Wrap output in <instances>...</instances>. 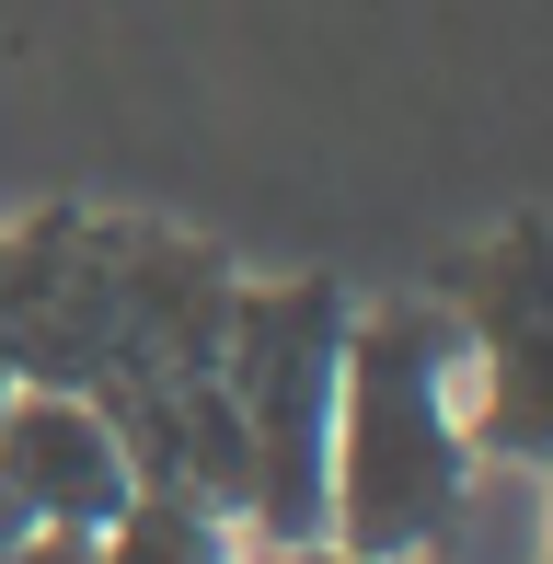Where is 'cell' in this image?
Segmentation results:
<instances>
[{
	"label": "cell",
	"mask_w": 553,
	"mask_h": 564,
	"mask_svg": "<svg viewBox=\"0 0 553 564\" xmlns=\"http://www.w3.org/2000/svg\"><path fill=\"white\" fill-rule=\"evenodd\" d=\"M219 312H231V276L162 230L46 219L0 242V380L105 403L139 460V496L242 507Z\"/></svg>",
	"instance_id": "cell-1"
},
{
	"label": "cell",
	"mask_w": 553,
	"mask_h": 564,
	"mask_svg": "<svg viewBox=\"0 0 553 564\" xmlns=\"http://www.w3.org/2000/svg\"><path fill=\"white\" fill-rule=\"evenodd\" d=\"M462 335L449 312H346L335 449H323V542L404 564L462 507Z\"/></svg>",
	"instance_id": "cell-2"
},
{
	"label": "cell",
	"mask_w": 553,
	"mask_h": 564,
	"mask_svg": "<svg viewBox=\"0 0 553 564\" xmlns=\"http://www.w3.org/2000/svg\"><path fill=\"white\" fill-rule=\"evenodd\" d=\"M335 357H346V300L323 289H231L219 312V392L242 438V519L265 542L323 530V449H335Z\"/></svg>",
	"instance_id": "cell-3"
},
{
	"label": "cell",
	"mask_w": 553,
	"mask_h": 564,
	"mask_svg": "<svg viewBox=\"0 0 553 564\" xmlns=\"http://www.w3.org/2000/svg\"><path fill=\"white\" fill-rule=\"evenodd\" d=\"M462 438L553 473V230L508 219L462 276Z\"/></svg>",
	"instance_id": "cell-4"
},
{
	"label": "cell",
	"mask_w": 553,
	"mask_h": 564,
	"mask_svg": "<svg viewBox=\"0 0 553 564\" xmlns=\"http://www.w3.org/2000/svg\"><path fill=\"white\" fill-rule=\"evenodd\" d=\"M0 496L23 507V530H82V542H105V530L139 507V460H128L105 403L23 392L12 380V415H0Z\"/></svg>",
	"instance_id": "cell-5"
},
{
	"label": "cell",
	"mask_w": 553,
	"mask_h": 564,
	"mask_svg": "<svg viewBox=\"0 0 553 564\" xmlns=\"http://www.w3.org/2000/svg\"><path fill=\"white\" fill-rule=\"evenodd\" d=\"M93 553H105V564H219V519L185 507V496H139Z\"/></svg>",
	"instance_id": "cell-6"
},
{
	"label": "cell",
	"mask_w": 553,
	"mask_h": 564,
	"mask_svg": "<svg viewBox=\"0 0 553 564\" xmlns=\"http://www.w3.org/2000/svg\"><path fill=\"white\" fill-rule=\"evenodd\" d=\"M0 564H105V553H93L82 530H23V542L0 553Z\"/></svg>",
	"instance_id": "cell-7"
},
{
	"label": "cell",
	"mask_w": 553,
	"mask_h": 564,
	"mask_svg": "<svg viewBox=\"0 0 553 564\" xmlns=\"http://www.w3.org/2000/svg\"><path fill=\"white\" fill-rule=\"evenodd\" d=\"M254 564H369V553H346V542H323V530H312V542H265Z\"/></svg>",
	"instance_id": "cell-8"
},
{
	"label": "cell",
	"mask_w": 553,
	"mask_h": 564,
	"mask_svg": "<svg viewBox=\"0 0 553 564\" xmlns=\"http://www.w3.org/2000/svg\"><path fill=\"white\" fill-rule=\"evenodd\" d=\"M12 542H23V507H12V496H0V553H12Z\"/></svg>",
	"instance_id": "cell-9"
},
{
	"label": "cell",
	"mask_w": 553,
	"mask_h": 564,
	"mask_svg": "<svg viewBox=\"0 0 553 564\" xmlns=\"http://www.w3.org/2000/svg\"><path fill=\"white\" fill-rule=\"evenodd\" d=\"M0 415H12V380H0Z\"/></svg>",
	"instance_id": "cell-10"
},
{
	"label": "cell",
	"mask_w": 553,
	"mask_h": 564,
	"mask_svg": "<svg viewBox=\"0 0 553 564\" xmlns=\"http://www.w3.org/2000/svg\"><path fill=\"white\" fill-rule=\"evenodd\" d=\"M542 564H553V530H542Z\"/></svg>",
	"instance_id": "cell-11"
}]
</instances>
